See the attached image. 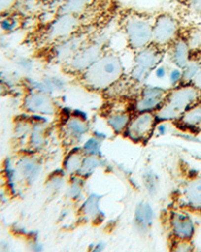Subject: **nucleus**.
Masks as SVG:
<instances>
[{
    "instance_id": "obj_1",
    "label": "nucleus",
    "mask_w": 201,
    "mask_h": 252,
    "mask_svg": "<svg viewBox=\"0 0 201 252\" xmlns=\"http://www.w3.org/2000/svg\"><path fill=\"white\" fill-rule=\"evenodd\" d=\"M124 73L123 63L115 54L100 57L82 73L83 84L92 91H106L119 82Z\"/></svg>"
},
{
    "instance_id": "obj_2",
    "label": "nucleus",
    "mask_w": 201,
    "mask_h": 252,
    "mask_svg": "<svg viewBox=\"0 0 201 252\" xmlns=\"http://www.w3.org/2000/svg\"><path fill=\"white\" fill-rule=\"evenodd\" d=\"M200 90L193 84L176 87L169 91L163 106L155 113L159 122L177 121L190 107L198 103Z\"/></svg>"
},
{
    "instance_id": "obj_3",
    "label": "nucleus",
    "mask_w": 201,
    "mask_h": 252,
    "mask_svg": "<svg viewBox=\"0 0 201 252\" xmlns=\"http://www.w3.org/2000/svg\"><path fill=\"white\" fill-rule=\"evenodd\" d=\"M163 59L160 46L151 43L150 45L138 50L135 57L134 66L131 70V79L137 84L144 83Z\"/></svg>"
},
{
    "instance_id": "obj_4",
    "label": "nucleus",
    "mask_w": 201,
    "mask_h": 252,
    "mask_svg": "<svg viewBox=\"0 0 201 252\" xmlns=\"http://www.w3.org/2000/svg\"><path fill=\"white\" fill-rule=\"evenodd\" d=\"M127 41L133 50H138L153 42V24L143 16H131L125 23Z\"/></svg>"
},
{
    "instance_id": "obj_5",
    "label": "nucleus",
    "mask_w": 201,
    "mask_h": 252,
    "mask_svg": "<svg viewBox=\"0 0 201 252\" xmlns=\"http://www.w3.org/2000/svg\"><path fill=\"white\" fill-rule=\"evenodd\" d=\"M157 122L155 113H139L131 119L125 135L134 142H145L152 136Z\"/></svg>"
},
{
    "instance_id": "obj_6",
    "label": "nucleus",
    "mask_w": 201,
    "mask_h": 252,
    "mask_svg": "<svg viewBox=\"0 0 201 252\" xmlns=\"http://www.w3.org/2000/svg\"><path fill=\"white\" fill-rule=\"evenodd\" d=\"M179 23L170 14L159 15L153 24V43L158 46L171 44L178 38Z\"/></svg>"
},
{
    "instance_id": "obj_7",
    "label": "nucleus",
    "mask_w": 201,
    "mask_h": 252,
    "mask_svg": "<svg viewBox=\"0 0 201 252\" xmlns=\"http://www.w3.org/2000/svg\"><path fill=\"white\" fill-rule=\"evenodd\" d=\"M168 93L169 91L159 87H144L134 105L135 111L137 114L157 112L163 106Z\"/></svg>"
},
{
    "instance_id": "obj_8",
    "label": "nucleus",
    "mask_w": 201,
    "mask_h": 252,
    "mask_svg": "<svg viewBox=\"0 0 201 252\" xmlns=\"http://www.w3.org/2000/svg\"><path fill=\"white\" fill-rule=\"evenodd\" d=\"M102 50L103 44L100 41H94L88 45H83L67 64H68L71 71L83 73L103 56Z\"/></svg>"
},
{
    "instance_id": "obj_9",
    "label": "nucleus",
    "mask_w": 201,
    "mask_h": 252,
    "mask_svg": "<svg viewBox=\"0 0 201 252\" xmlns=\"http://www.w3.org/2000/svg\"><path fill=\"white\" fill-rule=\"evenodd\" d=\"M25 111L35 115H54L56 112V104L49 94L32 91L25 95L23 100Z\"/></svg>"
},
{
    "instance_id": "obj_10",
    "label": "nucleus",
    "mask_w": 201,
    "mask_h": 252,
    "mask_svg": "<svg viewBox=\"0 0 201 252\" xmlns=\"http://www.w3.org/2000/svg\"><path fill=\"white\" fill-rule=\"evenodd\" d=\"M79 27V17L62 14L49 24L47 31L48 38L61 41L69 37Z\"/></svg>"
},
{
    "instance_id": "obj_11",
    "label": "nucleus",
    "mask_w": 201,
    "mask_h": 252,
    "mask_svg": "<svg viewBox=\"0 0 201 252\" xmlns=\"http://www.w3.org/2000/svg\"><path fill=\"white\" fill-rule=\"evenodd\" d=\"M171 232L177 240H191L195 233V224L192 218L180 211L172 212L170 215Z\"/></svg>"
},
{
    "instance_id": "obj_12",
    "label": "nucleus",
    "mask_w": 201,
    "mask_h": 252,
    "mask_svg": "<svg viewBox=\"0 0 201 252\" xmlns=\"http://www.w3.org/2000/svg\"><path fill=\"white\" fill-rule=\"evenodd\" d=\"M87 121L79 115L69 117L63 126V136L67 143H77L88 133Z\"/></svg>"
},
{
    "instance_id": "obj_13",
    "label": "nucleus",
    "mask_w": 201,
    "mask_h": 252,
    "mask_svg": "<svg viewBox=\"0 0 201 252\" xmlns=\"http://www.w3.org/2000/svg\"><path fill=\"white\" fill-rule=\"evenodd\" d=\"M83 36H69L58 42L54 49V59L60 63H67L83 46Z\"/></svg>"
},
{
    "instance_id": "obj_14",
    "label": "nucleus",
    "mask_w": 201,
    "mask_h": 252,
    "mask_svg": "<svg viewBox=\"0 0 201 252\" xmlns=\"http://www.w3.org/2000/svg\"><path fill=\"white\" fill-rule=\"evenodd\" d=\"M155 218V213L153 207L146 201L140 202L134 214V226L137 231L141 234H146L152 228Z\"/></svg>"
},
{
    "instance_id": "obj_15",
    "label": "nucleus",
    "mask_w": 201,
    "mask_h": 252,
    "mask_svg": "<svg viewBox=\"0 0 201 252\" xmlns=\"http://www.w3.org/2000/svg\"><path fill=\"white\" fill-rule=\"evenodd\" d=\"M184 206L192 210H201V177L188 181L182 191Z\"/></svg>"
},
{
    "instance_id": "obj_16",
    "label": "nucleus",
    "mask_w": 201,
    "mask_h": 252,
    "mask_svg": "<svg viewBox=\"0 0 201 252\" xmlns=\"http://www.w3.org/2000/svg\"><path fill=\"white\" fill-rule=\"evenodd\" d=\"M170 59L176 67L183 68L191 60V52L184 38H177L171 43Z\"/></svg>"
},
{
    "instance_id": "obj_17",
    "label": "nucleus",
    "mask_w": 201,
    "mask_h": 252,
    "mask_svg": "<svg viewBox=\"0 0 201 252\" xmlns=\"http://www.w3.org/2000/svg\"><path fill=\"white\" fill-rule=\"evenodd\" d=\"M180 127L188 131H199L201 129V104L196 103L185 111L177 120Z\"/></svg>"
},
{
    "instance_id": "obj_18",
    "label": "nucleus",
    "mask_w": 201,
    "mask_h": 252,
    "mask_svg": "<svg viewBox=\"0 0 201 252\" xmlns=\"http://www.w3.org/2000/svg\"><path fill=\"white\" fill-rule=\"evenodd\" d=\"M22 177L30 182L34 181L41 172V163L34 157H25L17 164Z\"/></svg>"
},
{
    "instance_id": "obj_19",
    "label": "nucleus",
    "mask_w": 201,
    "mask_h": 252,
    "mask_svg": "<svg viewBox=\"0 0 201 252\" xmlns=\"http://www.w3.org/2000/svg\"><path fill=\"white\" fill-rule=\"evenodd\" d=\"M85 156L86 155L83 152L82 149L81 150L73 149L71 152H69L67 155L64 161V171L69 175L78 174L82 167Z\"/></svg>"
},
{
    "instance_id": "obj_20",
    "label": "nucleus",
    "mask_w": 201,
    "mask_h": 252,
    "mask_svg": "<svg viewBox=\"0 0 201 252\" xmlns=\"http://www.w3.org/2000/svg\"><path fill=\"white\" fill-rule=\"evenodd\" d=\"M131 119V115L127 112H115L107 117V123L115 133L120 134L127 129Z\"/></svg>"
},
{
    "instance_id": "obj_21",
    "label": "nucleus",
    "mask_w": 201,
    "mask_h": 252,
    "mask_svg": "<svg viewBox=\"0 0 201 252\" xmlns=\"http://www.w3.org/2000/svg\"><path fill=\"white\" fill-rule=\"evenodd\" d=\"M91 0H66L61 6L59 15L67 14L79 17L90 5Z\"/></svg>"
},
{
    "instance_id": "obj_22",
    "label": "nucleus",
    "mask_w": 201,
    "mask_h": 252,
    "mask_svg": "<svg viewBox=\"0 0 201 252\" xmlns=\"http://www.w3.org/2000/svg\"><path fill=\"white\" fill-rule=\"evenodd\" d=\"M82 214L84 218L93 220L100 217V196L92 194L82 205Z\"/></svg>"
},
{
    "instance_id": "obj_23",
    "label": "nucleus",
    "mask_w": 201,
    "mask_h": 252,
    "mask_svg": "<svg viewBox=\"0 0 201 252\" xmlns=\"http://www.w3.org/2000/svg\"><path fill=\"white\" fill-rule=\"evenodd\" d=\"M100 164H102V161L98 156L86 155L78 174L82 178H88L100 166Z\"/></svg>"
},
{
    "instance_id": "obj_24",
    "label": "nucleus",
    "mask_w": 201,
    "mask_h": 252,
    "mask_svg": "<svg viewBox=\"0 0 201 252\" xmlns=\"http://www.w3.org/2000/svg\"><path fill=\"white\" fill-rule=\"evenodd\" d=\"M200 68H201L200 63L198 61L191 59L189 63L182 68V84L183 85L193 84Z\"/></svg>"
},
{
    "instance_id": "obj_25",
    "label": "nucleus",
    "mask_w": 201,
    "mask_h": 252,
    "mask_svg": "<svg viewBox=\"0 0 201 252\" xmlns=\"http://www.w3.org/2000/svg\"><path fill=\"white\" fill-rule=\"evenodd\" d=\"M184 39L189 46L191 54L201 52V31L199 29H191Z\"/></svg>"
},
{
    "instance_id": "obj_26",
    "label": "nucleus",
    "mask_w": 201,
    "mask_h": 252,
    "mask_svg": "<svg viewBox=\"0 0 201 252\" xmlns=\"http://www.w3.org/2000/svg\"><path fill=\"white\" fill-rule=\"evenodd\" d=\"M143 183L150 195H155L158 191V177L152 170H148L143 175Z\"/></svg>"
},
{
    "instance_id": "obj_27",
    "label": "nucleus",
    "mask_w": 201,
    "mask_h": 252,
    "mask_svg": "<svg viewBox=\"0 0 201 252\" xmlns=\"http://www.w3.org/2000/svg\"><path fill=\"white\" fill-rule=\"evenodd\" d=\"M84 178H82L81 176H78L72 179L70 182L68 188H67V195L70 199L72 200H78L81 198L83 191H84Z\"/></svg>"
},
{
    "instance_id": "obj_28",
    "label": "nucleus",
    "mask_w": 201,
    "mask_h": 252,
    "mask_svg": "<svg viewBox=\"0 0 201 252\" xmlns=\"http://www.w3.org/2000/svg\"><path fill=\"white\" fill-rule=\"evenodd\" d=\"M83 152L85 155H92V156H98L100 152V140L92 137L90 138L82 147Z\"/></svg>"
},
{
    "instance_id": "obj_29",
    "label": "nucleus",
    "mask_w": 201,
    "mask_h": 252,
    "mask_svg": "<svg viewBox=\"0 0 201 252\" xmlns=\"http://www.w3.org/2000/svg\"><path fill=\"white\" fill-rule=\"evenodd\" d=\"M65 184V178L63 175H55L48 179V188L52 191H60Z\"/></svg>"
},
{
    "instance_id": "obj_30",
    "label": "nucleus",
    "mask_w": 201,
    "mask_h": 252,
    "mask_svg": "<svg viewBox=\"0 0 201 252\" xmlns=\"http://www.w3.org/2000/svg\"><path fill=\"white\" fill-rule=\"evenodd\" d=\"M169 82L171 86L177 87L180 83H182V69L179 67H174L169 72Z\"/></svg>"
},
{
    "instance_id": "obj_31",
    "label": "nucleus",
    "mask_w": 201,
    "mask_h": 252,
    "mask_svg": "<svg viewBox=\"0 0 201 252\" xmlns=\"http://www.w3.org/2000/svg\"><path fill=\"white\" fill-rule=\"evenodd\" d=\"M17 25V21L12 17H5L0 21V27L4 32H12Z\"/></svg>"
},
{
    "instance_id": "obj_32",
    "label": "nucleus",
    "mask_w": 201,
    "mask_h": 252,
    "mask_svg": "<svg viewBox=\"0 0 201 252\" xmlns=\"http://www.w3.org/2000/svg\"><path fill=\"white\" fill-rule=\"evenodd\" d=\"M193 249V245L190 240H178L177 244L175 246V250L177 251H191Z\"/></svg>"
},
{
    "instance_id": "obj_33",
    "label": "nucleus",
    "mask_w": 201,
    "mask_h": 252,
    "mask_svg": "<svg viewBox=\"0 0 201 252\" xmlns=\"http://www.w3.org/2000/svg\"><path fill=\"white\" fill-rule=\"evenodd\" d=\"M16 0H0V14H3L15 4Z\"/></svg>"
},
{
    "instance_id": "obj_34",
    "label": "nucleus",
    "mask_w": 201,
    "mask_h": 252,
    "mask_svg": "<svg viewBox=\"0 0 201 252\" xmlns=\"http://www.w3.org/2000/svg\"><path fill=\"white\" fill-rule=\"evenodd\" d=\"M186 2L193 12L201 14V0H186Z\"/></svg>"
},
{
    "instance_id": "obj_35",
    "label": "nucleus",
    "mask_w": 201,
    "mask_h": 252,
    "mask_svg": "<svg viewBox=\"0 0 201 252\" xmlns=\"http://www.w3.org/2000/svg\"><path fill=\"white\" fill-rule=\"evenodd\" d=\"M168 70L166 68L165 65L163 64H159L155 69H154V73H155V77L158 79V80H163L166 78V75L168 74Z\"/></svg>"
},
{
    "instance_id": "obj_36",
    "label": "nucleus",
    "mask_w": 201,
    "mask_h": 252,
    "mask_svg": "<svg viewBox=\"0 0 201 252\" xmlns=\"http://www.w3.org/2000/svg\"><path fill=\"white\" fill-rule=\"evenodd\" d=\"M23 70H25V71H29V70H31L32 68H33V63H32V62H31V60H28V59H21L20 61H19V64H18Z\"/></svg>"
},
{
    "instance_id": "obj_37",
    "label": "nucleus",
    "mask_w": 201,
    "mask_h": 252,
    "mask_svg": "<svg viewBox=\"0 0 201 252\" xmlns=\"http://www.w3.org/2000/svg\"><path fill=\"white\" fill-rule=\"evenodd\" d=\"M193 85H194L197 89H199V90L201 91V68H200V70H199V72H198V74H197V77L195 78V80H194V82H193Z\"/></svg>"
},
{
    "instance_id": "obj_38",
    "label": "nucleus",
    "mask_w": 201,
    "mask_h": 252,
    "mask_svg": "<svg viewBox=\"0 0 201 252\" xmlns=\"http://www.w3.org/2000/svg\"><path fill=\"white\" fill-rule=\"evenodd\" d=\"M105 247H106V243L103 241H100L99 243L96 244V246L93 248V250L94 251H102L105 249Z\"/></svg>"
},
{
    "instance_id": "obj_39",
    "label": "nucleus",
    "mask_w": 201,
    "mask_h": 252,
    "mask_svg": "<svg viewBox=\"0 0 201 252\" xmlns=\"http://www.w3.org/2000/svg\"><path fill=\"white\" fill-rule=\"evenodd\" d=\"M6 90V87L2 84H0V95H2Z\"/></svg>"
}]
</instances>
